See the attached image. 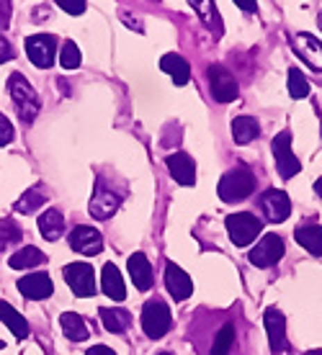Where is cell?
Instances as JSON below:
<instances>
[{
    "mask_svg": "<svg viewBox=\"0 0 322 355\" xmlns=\"http://www.w3.org/2000/svg\"><path fill=\"white\" fill-rule=\"evenodd\" d=\"M253 191H255V175H253L245 165H240V168H235V170H227L222 175V180H219V188H217L219 198L227 201V204L245 201Z\"/></svg>",
    "mask_w": 322,
    "mask_h": 355,
    "instance_id": "1",
    "label": "cell"
},
{
    "mask_svg": "<svg viewBox=\"0 0 322 355\" xmlns=\"http://www.w3.org/2000/svg\"><path fill=\"white\" fill-rule=\"evenodd\" d=\"M65 281L70 286L75 296H93L96 293V275H93V268L88 263H70V266H65Z\"/></svg>",
    "mask_w": 322,
    "mask_h": 355,
    "instance_id": "7",
    "label": "cell"
},
{
    "mask_svg": "<svg viewBox=\"0 0 322 355\" xmlns=\"http://www.w3.org/2000/svg\"><path fill=\"white\" fill-rule=\"evenodd\" d=\"M126 266H129V275H132V284L137 286V291L153 288V266H150V260H147L144 252H135Z\"/></svg>",
    "mask_w": 322,
    "mask_h": 355,
    "instance_id": "17",
    "label": "cell"
},
{
    "mask_svg": "<svg viewBox=\"0 0 322 355\" xmlns=\"http://www.w3.org/2000/svg\"><path fill=\"white\" fill-rule=\"evenodd\" d=\"M70 248L75 252H83V255H99L103 250V240H101L99 230L80 224L70 232Z\"/></svg>",
    "mask_w": 322,
    "mask_h": 355,
    "instance_id": "12",
    "label": "cell"
},
{
    "mask_svg": "<svg viewBox=\"0 0 322 355\" xmlns=\"http://www.w3.org/2000/svg\"><path fill=\"white\" fill-rule=\"evenodd\" d=\"M18 291L24 293L26 299H46V296H52L54 286H52V278L46 273H28L24 278H18Z\"/></svg>",
    "mask_w": 322,
    "mask_h": 355,
    "instance_id": "13",
    "label": "cell"
},
{
    "mask_svg": "<svg viewBox=\"0 0 322 355\" xmlns=\"http://www.w3.org/2000/svg\"><path fill=\"white\" fill-rule=\"evenodd\" d=\"M307 355H322V350H310Z\"/></svg>",
    "mask_w": 322,
    "mask_h": 355,
    "instance_id": "41",
    "label": "cell"
},
{
    "mask_svg": "<svg viewBox=\"0 0 322 355\" xmlns=\"http://www.w3.org/2000/svg\"><path fill=\"white\" fill-rule=\"evenodd\" d=\"M188 3H191V8L196 10V16L201 18V24L214 34V39H219L224 26H222V18H219V10H217L214 0H188Z\"/></svg>",
    "mask_w": 322,
    "mask_h": 355,
    "instance_id": "19",
    "label": "cell"
},
{
    "mask_svg": "<svg viewBox=\"0 0 322 355\" xmlns=\"http://www.w3.org/2000/svg\"><path fill=\"white\" fill-rule=\"evenodd\" d=\"M160 67L162 72H168L170 78H173L176 85H186L191 80V67H188V62L180 54H165L160 60Z\"/></svg>",
    "mask_w": 322,
    "mask_h": 355,
    "instance_id": "22",
    "label": "cell"
},
{
    "mask_svg": "<svg viewBox=\"0 0 322 355\" xmlns=\"http://www.w3.org/2000/svg\"><path fill=\"white\" fill-rule=\"evenodd\" d=\"M235 3H237L245 13H253V10H255V0H235Z\"/></svg>",
    "mask_w": 322,
    "mask_h": 355,
    "instance_id": "39",
    "label": "cell"
},
{
    "mask_svg": "<svg viewBox=\"0 0 322 355\" xmlns=\"http://www.w3.org/2000/svg\"><path fill=\"white\" fill-rule=\"evenodd\" d=\"M10 24V0H0V26Z\"/></svg>",
    "mask_w": 322,
    "mask_h": 355,
    "instance_id": "37",
    "label": "cell"
},
{
    "mask_svg": "<svg viewBox=\"0 0 322 355\" xmlns=\"http://www.w3.org/2000/svg\"><path fill=\"white\" fill-rule=\"evenodd\" d=\"M168 170L170 175L178 180L180 186H194L196 183V165L188 157L186 152H176L168 157Z\"/></svg>",
    "mask_w": 322,
    "mask_h": 355,
    "instance_id": "18",
    "label": "cell"
},
{
    "mask_svg": "<svg viewBox=\"0 0 322 355\" xmlns=\"http://www.w3.org/2000/svg\"><path fill=\"white\" fill-rule=\"evenodd\" d=\"M165 286H168V293L176 302H186L194 293V284H191L188 273L180 270L178 266H173V263H168V268H165Z\"/></svg>",
    "mask_w": 322,
    "mask_h": 355,
    "instance_id": "14",
    "label": "cell"
},
{
    "mask_svg": "<svg viewBox=\"0 0 322 355\" xmlns=\"http://www.w3.org/2000/svg\"><path fill=\"white\" fill-rule=\"evenodd\" d=\"M39 232H42V237L49 242L60 240L65 232V216L57 209H46L42 216H39Z\"/></svg>",
    "mask_w": 322,
    "mask_h": 355,
    "instance_id": "21",
    "label": "cell"
},
{
    "mask_svg": "<svg viewBox=\"0 0 322 355\" xmlns=\"http://www.w3.org/2000/svg\"><path fill=\"white\" fill-rule=\"evenodd\" d=\"M314 191H317V196L322 198V178H317V180H314Z\"/></svg>",
    "mask_w": 322,
    "mask_h": 355,
    "instance_id": "40",
    "label": "cell"
},
{
    "mask_svg": "<svg viewBox=\"0 0 322 355\" xmlns=\"http://www.w3.org/2000/svg\"><path fill=\"white\" fill-rule=\"evenodd\" d=\"M44 252L39 248H24L18 250V252H13L8 258V266L13 268V270H26V268H34V266H42L44 263Z\"/></svg>",
    "mask_w": 322,
    "mask_h": 355,
    "instance_id": "28",
    "label": "cell"
},
{
    "mask_svg": "<svg viewBox=\"0 0 322 355\" xmlns=\"http://www.w3.org/2000/svg\"><path fill=\"white\" fill-rule=\"evenodd\" d=\"M18 240H21V230L16 227V222L3 219V222H0V245H6V242H18Z\"/></svg>",
    "mask_w": 322,
    "mask_h": 355,
    "instance_id": "33",
    "label": "cell"
},
{
    "mask_svg": "<svg viewBox=\"0 0 322 355\" xmlns=\"http://www.w3.org/2000/svg\"><path fill=\"white\" fill-rule=\"evenodd\" d=\"M260 134V124L253 116H237L232 121V139L237 144H251Z\"/></svg>",
    "mask_w": 322,
    "mask_h": 355,
    "instance_id": "26",
    "label": "cell"
},
{
    "mask_svg": "<svg viewBox=\"0 0 322 355\" xmlns=\"http://www.w3.org/2000/svg\"><path fill=\"white\" fill-rule=\"evenodd\" d=\"M8 93L10 98H13V103H16L18 108V116L26 121V124H31L36 119V114H39V96H36V90L28 85V80L21 75V72H13L8 80Z\"/></svg>",
    "mask_w": 322,
    "mask_h": 355,
    "instance_id": "2",
    "label": "cell"
},
{
    "mask_svg": "<svg viewBox=\"0 0 322 355\" xmlns=\"http://www.w3.org/2000/svg\"><path fill=\"white\" fill-rule=\"evenodd\" d=\"M101 311V322H103V327L108 329V332H114V335H121V332H126L129 329V324H132V314L126 309H108V306H103Z\"/></svg>",
    "mask_w": 322,
    "mask_h": 355,
    "instance_id": "24",
    "label": "cell"
},
{
    "mask_svg": "<svg viewBox=\"0 0 322 355\" xmlns=\"http://www.w3.org/2000/svg\"><path fill=\"white\" fill-rule=\"evenodd\" d=\"M85 355H117V353H114L111 347H106V345H96V347H90Z\"/></svg>",
    "mask_w": 322,
    "mask_h": 355,
    "instance_id": "38",
    "label": "cell"
},
{
    "mask_svg": "<svg viewBox=\"0 0 322 355\" xmlns=\"http://www.w3.org/2000/svg\"><path fill=\"white\" fill-rule=\"evenodd\" d=\"M260 230H263V224H260V219L255 214L240 211V214L227 216V232H230V240H232L237 248H248V245L260 234Z\"/></svg>",
    "mask_w": 322,
    "mask_h": 355,
    "instance_id": "3",
    "label": "cell"
},
{
    "mask_svg": "<svg viewBox=\"0 0 322 355\" xmlns=\"http://www.w3.org/2000/svg\"><path fill=\"white\" fill-rule=\"evenodd\" d=\"M60 62H62L65 70H75V67H80V49H78V44H75V42H65V44H62Z\"/></svg>",
    "mask_w": 322,
    "mask_h": 355,
    "instance_id": "32",
    "label": "cell"
},
{
    "mask_svg": "<svg viewBox=\"0 0 322 355\" xmlns=\"http://www.w3.org/2000/svg\"><path fill=\"white\" fill-rule=\"evenodd\" d=\"M235 345V327L232 324H224L214 338V347H212V355H230Z\"/></svg>",
    "mask_w": 322,
    "mask_h": 355,
    "instance_id": "30",
    "label": "cell"
},
{
    "mask_svg": "<svg viewBox=\"0 0 322 355\" xmlns=\"http://www.w3.org/2000/svg\"><path fill=\"white\" fill-rule=\"evenodd\" d=\"M0 322H3V324H6V327H8L18 340L28 338V322L24 320V317H21V314H18L8 302H0Z\"/></svg>",
    "mask_w": 322,
    "mask_h": 355,
    "instance_id": "23",
    "label": "cell"
},
{
    "mask_svg": "<svg viewBox=\"0 0 322 355\" xmlns=\"http://www.w3.org/2000/svg\"><path fill=\"white\" fill-rule=\"evenodd\" d=\"M101 286H103V293L114 302H124V281H121V273L114 263H106L103 270H101Z\"/></svg>",
    "mask_w": 322,
    "mask_h": 355,
    "instance_id": "20",
    "label": "cell"
},
{
    "mask_svg": "<svg viewBox=\"0 0 322 355\" xmlns=\"http://www.w3.org/2000/svg\"><path fill=\"white\" fill-rule=\"evenodd\" d=\"M260 209L266 214V219L273 224H281L289 219V214H291V201H289V196L284 191H276V188H271L266 193L260 196Z\"/></svg>",
    "mask_w": 322,
    "mask_h": 355,
    "instance_id": "11",
    "label": "cell"
},
{
    "mask_svg": "<svg viewBox=\"0 0 322 355\" xmlns=\"http://www.w3.org/2000/svg\"><path fill=\"white\" fill-rule=\"evenodd\" d=\"M13 124H10L6 116L0 114V147H6V144L13 142Z\"/></svg>",
    "mask_w": 322,
    "mask_h": 355,
    "instance_id": "35",
    "label": "cell"
},
{
    "mask_svg": "<svg viewBox=\"0 0 322 355\" xmlns=\"http://www.w3.org/2000/svg\"><path fill=\"white\" fill-rule=\"evenodd\" d=\"M266 329H269V343L273 353H284L287 350V320L278 309L266 311Z\"/></svg>",
    "mask_w": 322,
    "mask_h": 355,
    "instance_id": "16",
    "label": "cell"
},
{
    "mask_svg": "<svg viewBox=\"0 0 322 355\" xmlns=\"http://www.w3.org/2000/svg\"><path fill=\"white\" fill-rule=\"evenodd\" d=\"M60 324H62L65 335L70 340H75V343H83V340H88L90 329L88 324L83 322L80 314H75V311H65L62 317H60Z\"/></svg>",
    "mask_w": 322,
    "mask_h": 355,
    "instance_id": "27",
    "label": "cell"
},
{
    "mask_svg": "<svg viewBox=\"0 0 322 355\" xmlns=\"http://www.w3.org/2000/svg\"><path fill=\"white\" fill-rule=\"evenodd\" d=\"M170 322H173V317H170V309L165 302L153 299V302L144 304L142 327H144V335H147L150 340H160L170 329Z\"/></svg>",
    "mask_w": 322,
    "mask_h": 355,
    "instance_id": "4",
    "label": "cell"
},
{
    "mask_svg": "<svg viewBox=\"0 0 322 355\" xmlns=\"http://www.w3.org/2000/svg\"><path fill=\"white\" fill-rule=\"evenodd\" d=\"M296 242L310 252V255H317L322 258V227L317 224H310V227H299L296 230Z\"/></svg>",
    "mask_w": 322,
    "mask_h": 355,
    "instance_id": "25",
    "label": "cell"
},
{
    "mask_svg": "<svg viewBox=\"0 0 322 355\" xmlns=\"http://www.w3.org/2000/svg\"><path fill=\"white\" fill-rule=\"evenodd\" d=\"M209 90H212V98L219 101V103H230L240 96V85L235 80V75L222 64H212L209 67Z\"/></svg>",
    "mask_w": 322,
    "mask_h": 355,
    "instance_id": "6",
    "label": "cell"
},
{
    "mask_svg": "<svg viewBox=\"0 0 322 355\" xmlns=\"http://www.w3.org/2000/svg\"><path fill=\"white\" fill-rule=\"evenodd\" d=\"M281 258H284V240H281L278 234H266V237L251 250V263L258 268L276 266Z\"/></svg>",
    "mask_w": 322,
    "mask_h": 355,
    "instance_id": "9",
    "label": "cell"
},
{
    "mask_svg": "<svg viewBox=\"0 0 322 355\" xmlns=\"http://www.w3.org/2000/svg\"><path fill=\"white\" fill-rule=\"evenodd\" d=\"M158 355H173V353H168V350H160V353H158Z\"/></svg>",
    "mask_w": 322,
    "mask_h": 355,
    "instance_id": "42",
    "label": "cell"
},
{
    "mask_svg": "<svg viewBox=\"0 0 322 355\" xmlns=\"http://www.w3.org/2000/svg\"><path fill=\"white\" fill-rule=\"evenodd\" d=\"M65 13H70V16H80L83 10H85V0H54Z\"/></svg>",
    "mask_w": 322,
    "mask_h": 355,
    "instance_id": "34",
    "label": "cell"
},
{
    "mask_svg": "<svg viewBox=\"0 0 322 355\" xmlns=\"http://www.w3.org/2000/svg\"><path fill=\"white\" fill-rule=\"evenodd\" d=\"M121 204V196L114 193L111 188H106L103 180H96V191H93V198H90V216H96V219H108V216H114Z\"/></svg>",
    "mask_w": 322,
    "mask_h": 355,
    "instance_id": "10",
    "label": "cell"
},
{
    "mask_svg": "<svg viewBox=\"0 0 322 355\" xmlns=\"http://www.w3.org/2000/svg\"><path fill=\"white\" fill-rule=\"evenodd\" d=\"M0 347H3V340H0Z\"/></svg>",
    "mask_w": 322,
    "mask_h": 355,
    "instance_id": "43",
    "label": "cell"
},
{
    "mask_svg": "<svg viewBox=\"0 0 322 355\" xmlns=\"http://www.w3.org/2000/svg\"><path fill=\"white\" fill-rule=\"evenodd\" d=\"M8 60H13V49H10L8 39L0 34V62H8Z\"/></svg>",
    "mask_w": 322,
    "mask_h": 355,
    "instance_id": "36",
    "label": "cell"
},
{
    "mask_svg": "<svg viewBox=\"0 0 322 355\" xmlns=\"http://www.w3.org/2000/svg\"><path fill=\"white\" fill-rule=\"evenodd\" d=\"M44 204H46V191H44V186H34V188H28L26 193H24L16 201V211L31 214V211H36L39 206H44Z\"/></svg>",
    "mask_w": 322,
    "mask_h": 355,
    "instance_id": "29",
    "label": "cell"
},
{
    "mask_svg": "<svg viewBox=\"0 0 322 355\" xmlns=\"http://www.w3.org/2000/svg\"><path fill=\"white\" fill-rule=\"evenodd\" d=\"M271 152H273V160H276V170L278 175L289 180V178H294L302 165L296 160V155L291 152V134L289 132H281L273 137V142H271Z\"/></svg>",
    "mask_w": 322,
    "mask_h": 355,
    "instance_id": "5",
    "label": "cell"
},
{
    "mask_svg": "<svg viewBox=\"0 0 322 355\" xmlns=\"http://www.w3.org/2000/svg\"><path fill=\"white\" fill-rule=\"evenodd\" d=\"M289 96L291 98H307L310 96V83L302 72L296 70H289Z\"/></svg>",
    "mask_w": 322,
    "mask_h": 355,
    "instance_id": "31",
    "label": "cell"
},
{
    "mask_svg": "<svg viewBox=\"0 0 322 355\" xmlns=\"http://www.w3.org/2000/svg\"><path fill=\"white\" fill-rule=\"evenodd\" d=\"M291 42H294L296 54H299V57H302L312 70H322V44L317 42V36L296 34Z\"/></svg>",
    "mask_w": 322,
    "mask_h": 355,
    "instance_id": "15",
    "label": "cell"
},
{
    "mask_svg": "<svg viewBox=\"0 0 322 355\" xmlns=\"http://www.w3.org/2000/svg\"><path fill=\"white\" fill-rule=\"evenodd\" d=\"M26 54L28 60L36 64V67H52L54 64V54H57V39L52 34H36L26 39Z\"/></svg>",
    "mask_w": 322,
    "mask_h": 355,
    "instance_id": "8",
    "label": "cell"
}]
</instances>
